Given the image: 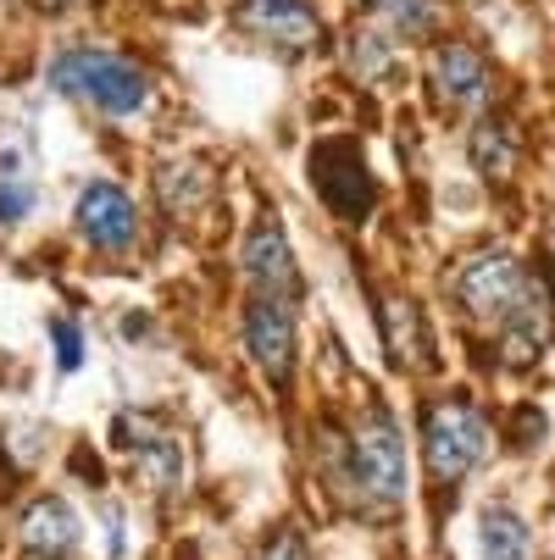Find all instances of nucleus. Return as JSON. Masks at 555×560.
Listing matches in <instances>:
<instances>
[{
  "label": "nucleus",
  "mask_w": 555,
  "mask_h": 560,
  "mask_svg": "<svg viewBox=\"0 0 555 560\" xmlns=\"http://www.w3.org/2000/svg\"><path fill=\"white\" fill-rule=\"evenodd\" d=\"M478 533H484V560H533V533L511 505H489L478 516Z\"/></svg>",
  "instance_id": "ddd939ff"
},
{
  "label": "nucleus",
  "mask_w": 555,
  "mask_h": 560,
  "mask_svg": "<svg viewBox=\"0 0 555 560\" xmlns=\"http://www.w3.org/2000/svg\"><path fill=\"white\" fill-rule=\"evenodd\" d=\"M350 489L372 511H394L406 500V439L389 411H372L350 439Z\"/></svg>",
  "instance_id": "7ed1b4c3"
},
{
  "label": "nucleus",
  "mask_w": 555,
  "mask_h": 560,
  "mask_svg": "<svg viewBox=\"0 0 555 560\" xmlns=\"http://www.w3.org/2000/svg\"><path fill=\"white\" fill-rule=\"evenodd\" d=\"M256 560H305V544H300V533H289V527H284V533L256 555Z\"/></svg>",
  "instance_id": "a211bd4d"
},
{
  "label": "nucleus",
  "mask_w": 555,
  "mask_h": 560,
  "mask_svg": "<svg viewBox=\"0 0 555 560\" xmlns=\"http://www.w3.org/2000/svg\"><path fill=\"white\" fill-rule=\"evenodd\" d=\"M433 90H439V101H450V106H472V101H484V90H489V67H484V56L472 50V45H439V56H433Z\"/></svg>",
  "instance_id": "9b49d317"
},
{
  "label": "nucleus",
  "mask_w": 555,
  "mask_h": 560,
  "mask_svg": "<svg viewBox=\"0 0 555 560\" xmlns=\"http://www.w3.org/2000/svg\"><path fill=\"white\" fill-rule=\"evenodd\" d=\"M78 233H84L95 250L123 256L134 245V233H139V211L117 184H90L84 195H78Z\"/></svg>",
  "instance_id": "6e6552de"
},
{
  "label": "nucleus",
  "mask_w": 555,
  "mask_h": 560,
  "mask_svg": "<svg viewBox=\"0 0 555 560\" xmlns=\"http://www.w3.org/2000/svg\"><path fill=\"white\" fill-rule=\"evenodd\" d=\"M311 178H316V195H323L345 222L367 217L372 200H378V195H372V178H367V167H361V155H356V144H345V139L311 150Z\"/></svg>",
  "instance_id": "423d86ee"
},
{
  "label": "nucleus",
  "mask_w": 555,
  "mask_h": 560,
  "mask_svg": "<svg viewBox=\"0 0 555 560\" xmlns=\"http://www.w3.org/2000/svg\"><path fill=\"white\" fill-rule=\"evenodd\" d=\"M240 23L284 56H300L323 39V23H316L311 0H240Z\"/></svg>",
  "instance_id": "0eeeda50"
},
{
  "label": "nucleus",
  "mask_w": 555,
  "mask_h": 560,
  "mask_svg": "<svg viewBox=\"0 0 555 560\" xmlns=\"http://www.w3.org/2000/svg\"><path fill=\"white\" fill-rule=\"evenodd\" d=\"M34 211V189L18 178H0V222H23Z\"/></svg>",
  "instance_id": "dca6fc26"
},
{
  "label": "nucleus",
  "mask_w": 555,
  "mask_h": 560,
  "mask_svg": "<svg viewBox=\"0 0 555 560\" xmlns=\"http://www.w3.org/2000/svg\"><path fill=\"white\" fill-rule=\"evenodd\" d=\"M511 128L500 122V117H484L478 128H472V162H478V173H489V178H500L506 167H511Z\"/></svg>",
  "instance_id": "4468645a"
},
{
  "label": "nucleus",
  "mask_w": 555,
  "mask_h": 560,
  "mask_svg": "<svg viewBox=\"0 0 555 560\" xmlns=\"http://www.w3.org/2000/svg\"><path fill=\"white\" fill-rule=\"evenodd\" d=\"M367 12H372L389 34H401V39L433 28V0H367Z\"/></svg>",
  "instance_id": "2eb2a0df"
},
{
  "label": "nucleus",
  "mask_w": 555,
  "mask_h": 560,
  "mask_svg": "<svg viewBox=\"0 0 555 560\" xmlns=\"http://www.w3.org/2000/svg\"><path fill=\"white\" fill-rule=\"evenodd\" d=\"M50 339H56V361H61V372H72L78 361H84V339H78L72 323H50Z\"/></svg>",
  "instance_id": "f3484780"
},
{
  "label": "nucleus",
  "mask_w": 555,
  "mask_h": 560,
  "mask_svg": "<svg viewBox=\"0 0 555 560\" xmlns=\"http://www.w3.org/2000/svg\"><path fill=\"white\" fill-rule=\"evenodd\" d=\"M455 300L472 323H484L511 361H533L555 328L550 289L511 256H478L455 272Z\"/></svg>",
  "instance_id": "f257e3e1"
},
{
  "label": "nucleus",
  "mask_w": 555,
  "mask_h": 560,
  "mask_svg": "<svg viewBox=\"0 0 555 560\" xmlns=\"http://www.w3.org/2000/svg\"><path fill=\"white\" fill-rule=\"evenodd\" d=\"M245 350L251 361L284 388L294 372V300H273V294H251L245 311Z\"/></svg>",
  "instance_id": "39448f33"
},
{
  "label": "nucleus",
  "mask_w": 555,
  "mask_h": 560,
  "mask_svg": "<svg viewBox=\"0 0 555 560\" xmlns=\"http://www.w3.org/2000/svg\"><path fill=\"white\" fill-rule=\"evenodd\" d=\"M23 544L39 560H67L78 549V516L67 511V500H34L23 511Z\"/></svg>",
  "instance_id": "f8f14e48"
},
{
  "label": "nucleus",
  "mask_w": 555,
  "mask_h": 560,
  "mask_svg": "<svg viewBox=\"0 0 555 560\" xmlns=\"http://www.w3.org/2000/svg\"><path fill=\"white\" fill-rule=\"evenodd\" d=\"M484 450H489V428L466 399H433L423 411V455L439 483H461L484 460Z\"/></svg>",
  "instance_id": "20e7f679"
},
{
  "label": "nucleus",
  "mask_w": 555,
  "mask_h": 560,
  "mask_svg": "<svg viewBox=\"0 0 555 560\" xmlns=\"http://www.w3.org/2000/svg\"><path fill=\"white\" fill-rule=\"evenodd\" d=\"M50 78H56V90H61V95H78V101H90V106H101V112H112V117L139 112L144 95H150V78H144L128 56L90 50V45L56 56Z\"/></svg>",
  "instance_id": "f03ea898"
},
{
  "label": "nucleus",
  "mask_w": 555,
  "mask_h": 560,
  "mask_svg": "<svg viewBox=\"0 0 555 560\" xmlns=\"http://www.w3.org/2000/svg\"><path fill=\"white\" fill-rule=\"evenodd\" d=\"M123 428V450L134 455V466L144 471V483L150 489H178V477H184V444H178V433L162 422V417H123L117 422Z\"/></svg>",
  "instance_id": "1a4fd4ad"
},
{
  "label": "nucleus",
  "mask_w": 555,
  "mask_h": 560,
  "mask_svg": "<svg viewBox=\"0 0 555 560\" xmlns=\"http://www.w3.org/2000/svg\"><path fill=\"white\" fill-rule=\"evenodd\" d=\"M245 278H251V289L256 294H273V300H294V256H289V238H284V228H278V217L267 211L256 228H251V238H245Z\"/></svg>",
  "instance_id": "9d476101"
}]
</instances>
